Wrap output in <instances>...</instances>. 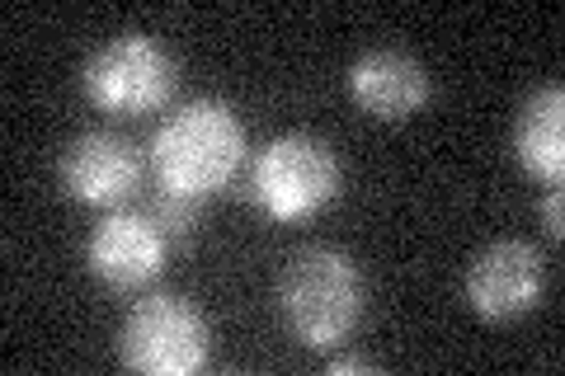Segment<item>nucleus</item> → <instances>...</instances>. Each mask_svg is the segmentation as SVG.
Instances as JSON below:
<instances>
[{
  "instance_id": "obj_1",
  "label": "nucleus",
  "mask_w": 565,
  "mask_h": 376,
  "mask_svg": "<svg viewBox=\"0 0 565 376\" xmlns=\"http://www.w3.org/2000/svg\"><path fill=\"white\" fill-rule=\"evenodd\" d=\"M245 165V122L226 99H193L151 137V170L166 193L203 203Z\"/></svg>"
},
{
  "instance_id": "obj_2",
  "label": "nucleus",
  "mask_w": 565,
  "mask_h": 376,
  "mask_svg": "<svg viewBox=\"0 0 565 376\" xmlns=\"http://www.w3.org/2000/svg\"><path fill=\"white\" fill-rule=\"evenodd\" d=\"M278 311L288 320V330L316 353L349 344V334L363 325L367 311L363 268L344 249L330 245L297 249L278 278Z\"/></svg>"
},
{
  "instance_id": "obj_3",
  "label": "nucleus",
  "mask_w": 565,
  "mask_h": 376,
  "mask_svg": "<svg viewBox=\"0 0 565 376\" xmlns=\"http://www.w3.org/2000/svg\"><path fill=\"white\" fill-rule=\"evenodd\" d=\"M340 193V160L311 132L274 137L250 160V198L274 222H307Z\"/></svg>"
},
{
  "instance_id": "obj_4",
  "label": "nucleus",
  "mask_w": 565,
  "mask_h": 376,
  "mask_svg": "<svg viewBox=\"0 0 565 376\" xmlns=\"http://www.w3.org/2000/svg\"><path fill=\"white\" fill-rule=\"evenodd\" d=\"M118 363L141 376H193L212 363V325L184 297L137 301L118 330Z\"/></svg>"
},
{
  "instance_id": "obj_5",
  "label": "nucleus",
  "mask_w": 565,
  "mask_h": 376,
  "mask_svg": "<svg viewBox=\"0 0 565 376\" xmlns=\"http://www.w3.org/2000/svg\"><path fill=\"white\" fill-rule=\"evenodd\" d=\"M81 85L99 114L141 118L166 109L170 95L180 89V62L151 33H118L85 62Z\"/></svg>"
},
{
  "instance_id": "obj_6",
  "label": "nucleus",
  "mask_w": 565,
  "mask_h": 376,
  "mask_svg": "<svg viewBox=\"0 0 565 376\" xmlns=\"http://www.w3.org/2000/svg\"><path fill=\"white\" fill-rule=\"evenodd\" d=\"M546 292V264L527 240H494L481 249L467 273V307L490 320V325H509V320L527 315Z\"/></svg>"
},
{
  "instance_id": "obj_7",
  "label": "nucleus",
  "mask_w": 565,
  "mask_h": 376,
  "mask_svg": "<svg viewBox=\"0 0 565 376\" xmlns=\"http://www.w3.org/2000/svg\"><path fill=\"white\" fill-rule=\"evenodd\" d=\"M141 147L122 132H81L62 151V189L85 207H128L141 189Z\"/></svg>"
},
{
  "instance_id": "obj_8",
  "label": "nucleus",
  "mask_w": 565,
  "mask_h": 376,
  "mask_svg": "<svg viewBox=\"0 0 565 376\" xmlns=\"http://www.w3.org/2000/svg\"><path fill=\"white\" fill-rule=\"evenodd\" d=\"M170 255V240L166 230L151 222L147 207H118L109 212L99 226L90 245H85V259H90V273L99 282H109L114 292H137L147 282L161 278Z\"/></svg>"
},
{
  "instance_id": "obj_9",
  "label": "nucleus",
  "mask_w": 565,
  "mask_h": 376,
  "mask_svg": "<svg viewBox=\"0 0 565 376\" xmlns=\"http://www.w3.org/2000/svg\"><path fill=\"white\" fill-rule=\"evenodd\" d=\"M349 95L367 118L405 122V118H415L424 104H429L434 85H429V71H424L411 52L373 47V52H363V57L349 66Z\"/></svg>"
},
{
  "instance_id": "obj_10",
  "label": "nucleus",
  "mask_w": 565,
  "mask_h": 376,
  "mask_svg": "<svg viewBox=\"0 0 565 376\" xmlns=\"http://www.w3.org/2000/svg\"><path fill=\"white\" fill-rule=\"evenodd\" d=\"M514 155L542 184H561V174H565V89L561 85H542L519 109Z\"/></svg>"
},
{
  "instance_id": "obj_11",
  "label": "nucleus",
  "mask_w": 565,
  "mask_h": 376,
  "mask_svg": "<svg viewBox=\"0 0 565 376\" xmlns=\"http://www.w3.org/2000/svg\"><path fill=\"white\" fill-rule=\"evenodd\" d=\"M199 207L203 203H193V198H180V193H156V198L147 203V212H151V222L166 230V240L170 245H184L189 236H193V222H199Z\"/></svg>"
},
{
  "instance_id": "obj_12",
  "label": "nucleus",
  "mask_w": 565,
  "mask_h": 376,
  "mask_svg": "<svg viewBox=\"0 0 565 376\" xmlns=\"http://www.w3.org/2000/svg\"><path fill=\"white\" fill-rule=\"evenodd\" d=\"M542 222H546V230H552V240L565 236V203H561V189L556 184L546 189V198H542Z\"/></svg>"
},
{
  "instance_id": "obj_13",
  "label": "nucleus",
  "mask_w": 565,
  "mask_h": 376,
  "mask_svg": "<svg viewBox=\"0 0 565 376\" xmlns=\"http://www.w3.org/2000/svg\"><path fill=\"white\" fill-rule=\"evenodd\" d=\"M330 376H349V372H377L373 357H363V353H344V357H330L326 363Z\"/></svg>"
}]
</instances>
